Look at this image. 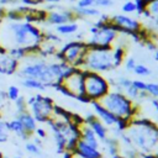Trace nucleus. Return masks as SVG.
Masks as SVG:
<instances>
[{
	"instance_id": "f257e3e1",
	"label": "nucleus",
	"mask_w": 158,
	"mask_h": 158,
	"mask_svg": "<svg viewBox=\"0 0 158 158\" xmlns=\"http://www.w3.org/2000/svg\"><path fill=\"white\" fill-rule=\"evenodd\" d=\"M43 41V33L28 21L2 20L0 23V48L21 47L30 52L37 51Z\"/></svg>"
},
{
	"instance_id": "f03ea898",
	"label": "nucleus",
	"mask_w": 158,
	"mask_h": 158,
	"mask_svg": "<svg viewBox=\"0 0 158 158\" xmlns=\"http://www.w3.org/2000/svg\"><path fill=\"white\" fill-rule=\"evenodd\" d=\"M90 70L95 73L107 72L115 68L114 64V53L111 47H88L83 65L80 69Z\"/></svg>"
},
{
	"instance_id": "7ed1b4c3",
	"label": "nucleus",
	"mask_w": 158,
	"mask_h": 158,
	"mask_svg": "<svg viewBox=\"0 0 158 158\" xmlns=\"http://www.w3.org/2000/svg\"><path fill=\"white\" fill-rule=\"evenodd\" d=\"M99 102L117 118H125L131 121L137 111V107L133 106L132 100L121 91H109L99 100Z\"/></svg>"
},
{
	"instance_id": "20e7f679",
	"label": "nucleus",
	"mask_w": 158,
	"mask_h": 158,
	"mask_svg": "<svg viewBox=\"0 0 158 158\" xmlns=\"http://www.w3.org/2000/svg\"><path fill=\"white\" fill-rule=\"evenodd\" d=\"M110 90V85L99 73L84 70V94L90 101H99Z\"/></svg>"
},
{
	"instance_id": "39448f33",
	"label": "nucleus",
	"mask_w": 158,
	"mask_h": 158,
	"mask_svg": "<svg viewBox=\"0 0 158 158\" xmlns=\"http://www.w3.org/2000/svg\"><path fill=\"white\" fill-rule=\"evenodd\" d=\"M26 102L27 111L35 117L37 122H47L52 117L54 110V104L52 99L41 94H35L26 99Z\"/></svg>"
},
{
	"instance_id": "423d86ee",
	"label": "nucleus",
	"mask_w": 158,
	"mask_h": 158,
	"mask_svg": "<svg viewBox=\"0 0 158 158\" xmlns=\"http://www.w3.org/2000/svg\"><path fill=\"white\" fill-rule=\"evenodd\" d=\"M88 47V43L81 41H72L62 47V49L57 53V58L74 68H81Z\"/></svg>"
},
{
	"instance_id": "0eeeda50",
	"label": "nucleus",
	"mask_w": 158,
	"mask_h": 158,
	"mask_svg": "<svg viewBox=\"0 0 158 158\" xmlns=\"http://www.w3.org/2000/svg\"><path fill=\"white\" fill-rule=\"evenodd\" d=\"M49 11L46 15V22L49 25L59 26L65 22L75 21V14L73 10H65L62 7H58V5H49L48 6Z\"/></svg>"
},
{
	"instance_id": "6e6552de",
	"label": "nucleus",
	"mask_w": 158,
	"mask_h": 158,
	"mask_svg": "<svg viewBox=\"0 0 158 158\" xmlns=\"http://www.w3.org/2000/svg\"><path fill=\"white\" fill-rule=\"evenodd\" d=\"M110 22L118 30V31H123L126 33H131V32H137L141 30V25L137 20L126 16V15H114L110 19Z\"/></svg>"
},
{
	"instance_id": "1a4fd4ad",
	"label": "nucleus",
	"mask_w": 158,
	"mask_h": 158,
	"mask_svg": "<svg viewBox=\"0 0 158 158\" xmlns=\"http://www.w3.org/2000/svg\"><path fill=\"white\" fill-rule=\"evenodd\" d=\"M19 62L14 59L9 52L4 48H0V74L2 75H12L19 69Z\"/></svg>"
},
{
	"instance_id": "9d476101",
	"label": "nucleus",
	"mask_w": 158,
	"mask_h": 158,
	"mask_svg": "<svg viewBox=\"0 0 158 158\" xmlns=\"http://www.w3.org/2000/svg\"><path fill=\"white\" fill-rule=\"evenodd\" d=\"M84 122L94 131L95 136L98 137V139L100 141H105L107 138V128L106 126L96 117L95 114H88V116L85 117Z\"/></svg>"
},
{
	"instance_id": "9b49d317",
	"label": "nucleus",
	"mask_w": 158,
	"mask_h": 158,
	"mask_svg": "<svg viewBox=\"0 0 158 158\" xmlns=\"http://www.w3.org/2000/svg\"><path fill=\"white\" fill-rule=\"evenodd\" d=\"M91 105H93V109H94V112L96 115V117L106 126H115L118 121V118L112 115L109 110H106L99 101H90Z\"/></svg>"
},
{
	"instance_id": "f8f14e48",
	"label": "nucleus",
	"mask_w": 158,
	"mask_h": 158,
	"mask_svg": "<svg viewBox=\"0 0 158 158\" xmlns=\"http://www.w3.org/2000/svg\"><path fill=\"white\" fill-rule=\"evenodd\" d=\"M73 152L75 154H78L79 157H81V158H102V156H101V153H100L99 149L93 148L91 146L84 143L80 138L78 139V142H77L75 148H74Z\"/></svg>"
},
{
	"instance_id": "ddd939ff",
	"label": "nucleus",
	"mask_w": 158,
	"mask_h": 158,
	"mask_svg": "<svg viewBox=\"0 0 158 158\" xmlns=\"http://www.w3.org/2000/svg\"><path fill=\"white\" fill-rule=\"evenodd\" d=\"M79 130H80V139H81L84 143L91 146L93 148L99 149V139H98V137L95 136L94 131H93L85 122H83V123L79 126Z\"/></svg>"
},
{
	"instance_id": "4468645a",
	"label": "nucleus",
	"mask_w": 158,
	"mask_h": 158,
	"mask_svg": "<svg viewBox=\"0 0 158 158\" xmlns=\"http://www.w3.org/2000/svg\"><path fill=\"white\" fill-rule=\"evenodd\" d=\"M16 117H17V118L20 120V122L22 123V126H23L26 133L31 137V136L35 133L36 128H37V121L35 120V117H33L28 111L21 112V114H19V115H16Z\"/></svg>"
},
{
	"instance_id": "2eb2a0df",
	"label": "nucleus",
	"mask_w": 158,
	"mask_h": 158,
	"mask_svg": "<svg viewBox=\"0 0 158 158\" xmlns=\"http://www.w3.org/2000/svg\"><path fill=\"white\" fill-rule=\"evenodd\" d=\"M7 123H9V130H10L11 133H14L15 136H17L19 138H21V139H23V141H27V139L30 138V136L26 133V131H25L22 123L20 122V120H19L16 116H15L12 120L7 121Z\"/></svg>"
},
{
	"instance_id": "dca6fc26",
	"label": "nucleus",
	"mask_w": 158,
	"mask_h": 158,
	"mask_svg": "<svg viewBox=\"0 0 158 158\" xmlns=\"http://www.w3.org/2000/svg\"><path fill=\"white\" fill-rule=\"evenodd\" d=\"M21 85L25 88V89H28V90H36V91H43L46 90V85L37 80V79H32V78H21Z\"/></svg>"
},
{
	"instance_id": "f3484780",
	"label": "nucleus",
	"mask_w": 158,
	"mask_h": 158,
	"mask_svg": "<svg viewBox=\"0 0 158 158\" xmlns=\"http://www.w3.org/2000/svg\"><path fill=\"white\" fill-rule=\"evenodd\" d=\"M79 26L75 21H70V22H65L63 25H59V26H56V32L57 35H62V36H69V35H73L78 31Z\"/></svg>"
},
{
	"instance_id": "a211bd4d",
	"label": "nucleus",
	"mask_w": 158,
	"mask_h": 158,
	"mask_svg": "<svg viewBox=\"0 0 158 158\" xmlns=\"http://www.w3.org/2000/svg\"><path fill=\"white\" fill-rule=\"evenodd\" d=\"M74 14L77 17H96V16H100V10L95 6H91V7H74L73 9Z\"/></svg>"
},
{
	"instance_id": "6ab92c4d",
	"label": "nucleus",
	"mask_w": 158,
	"mask_h": 158,
	"mask_svg": "<svg viewBox=\"0 0 158 158\" xmlns=\"http://www.w3.org/2000/svg\"><path fill=\"white\" fill-rule=\"evenodd\" d=\"M105 146H106V151L109 153V156H116L120 154V144H118V139L116 138H106L105 141Z\"/></svg>"
},
{
	"instance_id": "aec40b11",
	"label": "nucleus",
	"mask_w": 158,
	"mask_h": 158,
	"mask_svg": "<svg viewBox=\"0 0 158 158\" xmlns=\"http://www.w3.org/2000/svg\"><path fill=\"white\" fill-rule=\"evenodd\" d=\"M10 130H9V123L6 120H4L0 116V143H5L10 138Z\"/></svg>"
},
{
	"instance_id": "412c9836",
	"label": "nucleus",
	"mask_w": 158,
	"mask_h": 158,
	"mask_svg": "<svg viewBox=\"0 0 158 158\" xmlns=\"http://www.w3.org/2000/svg\"><path fill=\"white\" fill-rule=\"evenodd\" d=\"M25 151L31 156H41V146L33 141H27L25 143Z\"/></svg>"
},
{
	"instance_id": "4be33fe9",
	"label": "nucleus",
	"mask_w": 158,
	"mask_h": 158,
	"mask_svg": "<svg viewBox=\"0 0 158 158\" xmlns=\"http://www.w3.org/2000/svg\"><path fill=\"white\" fill-rule=\"evenodd\" d=\"M5 94H6L7 100H9V101H12V102L21 95V93H20V88H19L17 85H10V86H7Z\"/></svg>"
},
{
	"instance_id": "5701e85b",
	"label": "nucleus",
	"mask_w": 158,
	"mask_h": 158,
	"mask_svg": "<svg viewBox=\"0 0 158 158\" xmlns=\"http://www.w3.org/2000/svg\"><path fill=\"white\" fill-rule=\"evenodd\" d=\"M14 105H15L16 115H19V114H21V112L27 111V102H26L25 96H22V95H20V96L14 101Z\"/></svg>"
},
{
	"instance_id": "b1692460",
	"label": "nucleus",
	"mask_w": 158,
	"mask_h": 158,
	"mask_svg": "<svg viewBox=\"0 0 158 158\" xmlns=\"http://www.w3.org/2000/svg\"><path fill=\"white\" fill-rule=\"evenodd\" d=\"M112 53H114V64H115V67H117V65H120L122 63V59H123V56H125V51H123V48L121 46H118L116 49L112 51Z\"/></svg>"
},
{
	"instance_id": "393cba45",
	"label": "nucleus",
	"mask_w": 158,
	"mask_h": 158,
	"mask_svg": "<svg viewBox=\"0 0 158 158\" xmlns=\"http://www.w3.org/2000/svg\"><path fill=\"white\" fill-rule=\"evenodd\" d=\"M146 10L149 14V17H157L158 19V0H153L149 4H147Z\"/></svg>"
},
{
	"instance_id": "a878e982",
	"label": "nucleus",
	"mask_w": 158,
	"mask_h": 158,
	"mask_svg": "<svg viewBox=\"0 0 158 158\" xmlns=\"http://www.w3.org/2000/svg\"><path fill=\"white\" fill-rule=\"evenodd\" d=\"M135 74L139 75V77H147L151 74V69L148 67H146L144 64H136L135 69L132 70Z\"/></svg>"
},
{
	"instance_id": "bb28decb",
	"label": "nucleus",
	"mask_w": 158,
	"mask_h": 158,
	"mask_svg": "<svg viewBox=\"0 0 158 158\" xmlns=\"http://www.w3.org/2000/svg\"><path fill=\"white\" fill-rule=\"evenodd\" d=\"M146 93L153 98H158V83H146Z\"/></svg>"
},
{
	"instance_id": "cd10ccee",
	"label": "nucleus",
	"mask_w": 158,
	"mask_h": 158,
	"mask_svg": "<svg viewBox=\"0 0 158 158\" xmlns=\"http://www.w3.org/2000/svg\"><path fill=\"white\" fill-rule=\"evenodd\" d=\"M122 11H123V12H127V14L135 12V11H136V5H135V1L126 0V2H123V5H122Z\"/></svg>"
},
{
	"instance_id": "c85d7f7f",
	"label": "nucleus",
	"mask_w": 158,
	"mask_h": 158,
	"mask_svg": "<svg viewBox=\"0 0 158 158\" xmlns=\"http://www.w3.org/2000/svg\"><path fill=\"white\" fill-rule=\"evenodd\" d=\"M135 5H136L137 14H143L147 7V4L144 2V0H135Z\"/></svg>"
},
{
	"instance_id": "c756f323",
	"label": "nucleus",
	"mask_w": 158,
	"mask_h": 158,
	"mask_svg": "<svg viewBox=\"0 0 158 158\" xmlns=\"http://www.w3.org/2000/svg\"><path fill=\"white\" fill-rule=\"evenodd\" d=\"M112 5H114L112 0H95L94 1V6L96 7H109Z\"/></svg>"
},
{
	"instance_id": "7c9ffc66",
	"label": "nucleus",
	"mask_w": 158,
	"mask_h": 158,
	"mask_svg": "<svg viewBox=\"0 0 158 158\" xmlns=\"http://www.w3.org/2000/svg\"><path fill=\"white\" fill-rule=\"evenodd\" d=\"M95 0H77V7H91Z\"/></svg>"
},
{
	"instance_id": "2f4dec72",
	"label": "nucleus",
	"mask_w": 158,
	"mask_h": 158,
	"mask_svg": "<svg viewBox=\"0 0 158 158\" xmlns=\"http://www.w3.org/2000/svg\"><path fill=\"white\" fill-rule=\"evenodd\" d=\"M132 85L138 91H146V81L143 80H132Z\"/></svg>"
},
{
	"instance_id": "473e14b6",
	"label": "nucleus",
	"mask_w": 158,
	"mask_h": 158,
	"mask_svg": "<svg viewBox=\"0 0 158 158\" xmlns=\"http://www.w3.org/2000/svg\"><path fill=\"white\" fill-rule=\"evenodd\" d=\"M7 98H6V94H5V90H2V89H0V112L2 111V109L6 106V104H7Z\"/></svg>"
},
{
	"instance_id": "72a5a7b5",
	"label": "nucleus",
	"mask_w": 158,
	"mask_h": 158,
	"mask_svg": "<svg viewBox=\"0 0 158 158\" xmlns=\"http://www.w3.org/2000/svg\"><path fill=\"white\" fill-rule=\"evenodd\" d=\"M136 64H137V63H136V59H135L133 57H128V58L126 59V63H125L127 70H133L135 67H136Z\"/></svg>"
},
{
	"instance_id": "f704fd0d",
	"label": "nucleus",
	"mask_w": 158,
	"mask_h": 158,
	"mask_svg": "<svg viewBox=\"0 0 158 158\" xmlns=\"http://www.w3.org/2000/svg\"><path fill=\"white\" fill-rule=\"evenodd\" d=\"M20 2H22V5L25 6H35V5H38V4H42L43 0H20Z\"/></svg>"
},
{
	"instance_id": "c9c22d12",
	"label": "nucleus",
	"mask_w": 158,
	"mask_h": 158,
	"mask_svg": "<svg viewBox=\"0 0 158 158\" xmlns=\"http://www.w3.org/2000/svg\"><path fill=\"white\" fill-rule=\"evenodd\" d=\"M35 135H36V137H37V138H40V139H43V138H46V136H47V132H46L43 128H41V127H37V128H36V131H35Z\"/></svg>"
},
{
	"instance_id": "e433bc0d",
	"label": "nucleus",
	"mask_w": 158,
	"mask_h": 158,
	"mask_svg": "<svg viewBox=\"0 0 158 158\" xmlns=\"http://www.w3.org/2000/svg\"><path fill=\"white\" fill-rule=\"evenodd\" d=\"M20 2V0H0V5L1 6H6V5H15Z\"/></svg>"
},
{
	"instance_id": "4c0bfd02",
	"label": "nucleus",
	"mask_w": 158,
	"mask_h": 158,
	"mask_svg": "<svg viewBox=\"0 0 158 158\" xmlns=\"http://www.w3.org/2000/svg\"><path fill=\"white\" fill-rule=\"evenodd\" d=\"M6 11H7V9H6L5 6H1V5H0V21L5 20V16H6Z\"/></svg>"
},
{
	"instance_id": "58836bf2",
	"label": "nucleus",
	"mask_w": 158,
	"mask_h": 158,
	"mask_svg": "<svg viewBox=\"0 0 158 158\" xmlns=\"http://www.w3.org/2000/svg\"><path fill=\"white\" fill-rule=\"evenodd\" d=\"M62 0H43V2L48 4V5H58Z\"/></svg>"
},
{
	"instance_id": "ea45409f",
	"label": "nucleus",
	"mask_w": 158,
	"mask_h": 158,
	"mask_svg": "<svg viewBox=\"0 0 158 158\" xmlns=\"http://www.w3.org/2000/svg\"><path fill=\"white\" fill-rule=\"evenodd\" d=\"M111 158H122V157H121V156H120V154H116V156H112V157H111Z\"/></svg>"
},
{
	"instance_id": "a19ab883",
	"label": "nucleus",
	"mask_w": 158,
	"mask_h": 158,
	"mask_svg": "<svg viewBox=\"0 0 158 158\" xmlns=\"http://www.w3.org/2000/svg\"><path fill=\"white\" fill-rule=\"evenodd\" d=\"M2 158H12V157H9V156H2Z\"/></svg>"
},
{
	"instance_id": "79ce46f5",
	"label": "nucleus",
	"mask_w": 158,
	"mask_h": 158,
	"mask_svg": "<svg viewBox=\"0 0 158 158\" xmlns=\"http://www.w3.org/2000/svg\"><path fill=\"white\" fill-rule=\"evenodd\" d=\"M69 1H75V0H69Z\"/></svg>"
},
{
	"instance_id": "37998d69",
	"label": "nucleus",
	"mask_w": 158,
	"mask_h": 158,
	"mask_svg": "<svg viewBox=\"0 0 158 158\" xmlns=\"http://www.w3.org/2000/svg\"><path fill=\"white\" fill-rule=\"evenodd\" d=\"M0 23H1V21H0Z\"/></svg>"
}]
</instances>
